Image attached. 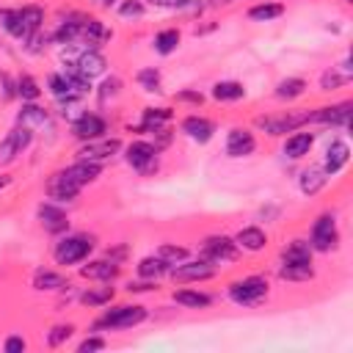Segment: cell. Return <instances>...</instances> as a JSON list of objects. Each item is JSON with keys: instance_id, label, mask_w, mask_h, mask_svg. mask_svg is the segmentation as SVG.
I'll return each instance as SVG.
<instances>
[{"instance_id": "obj_19", "label": "cell", "mask_w": 353, "mask_h": 353, "mask_svg": "<svg viewBox=\"0 0 353 353\" xmlns=\"http://www.w3.org/2000/svg\"><path fill=\"white\" fill-rule=\"evenodd\" d=\"M44 193L50 201H58V204H74L77 196H80V188L72 185L61 171H52L44 182Z\"/></svg>"}, {"instance_id": "obj_55", "label": "cell", "mask_w": 353, "mask_h": 353, "mask_svg": "<svg viewBox=\"0 0 353 353\" xmlns=\"http://www.w3.org/2000/svg\"><path fill=\"white\" fill-rule=\"evenodd\" d=\"M8 185H11V174H0V193H3Z\"/></svg>"}, {"instance_id": "obj_14", "label": "cell", "mask_w": 353, "mask_h": 353, "mask_svg": "<svg viewBox=\"0 0 353 353\" xmlns=\"http://www.w3.org/2000/svg\"><path fill=\"white\" fill-rule=\"evenodd\" d=\"M223 152H226V157H232V160H240V157L254 154V152H256V135H254V130H248V127H232V130L226 132Z\"/></svg>"}, {"instance_id": "obj_29", "label": "cell", "mask_w": 353, "mask_h": 353, "mask_svg": "<svg viewBox=\"0 0 353 353\" xmlns=\"http://www.w3.org/2000/svg\"><path fill=\"white\" fill-rule=\"evenodd\" d=\"M306 91H309V83H306L303 77L290 74V77H281V80L276 83L273 97H276L279 102H295V99H301Z\"/></svg>"}, {"instance_id": "obj_3", "label": "cell", "mask_w": 353, "mask_h": 353, "mask_svg": "<svg viewBox=\"0 0 353 353\" xmlns=\"http://www.w3.org/2000/svg\"><path fill=\"white\" fill-rule=\"evenodd\" d=\"M146 320H149V309L143 303H113L97 317L94 328L97 331H127Z\"/></svg>"}, {"instance_id": "obj_8", "label": "cell", "mask_w": 353, "mask_h": 353, "mask_svg": "<svg viewBox=\"0 0 353 353\" xmlns=\"http://www.w3.org/2000/svg\"><path fill=\"white\" fill-rule=\"evenodd\" d=\"M215 273H218V268L210 265L207 259H201V256L190 259V256H188L185 262L171 265L165 276H168L174 284H199V281H210V279H215Z\"/></svg>"}, {"instance_id": "obj_28", "label": "cell", "mask_w": 353, "mask_h": 353, "mask_svg": "<svg viewBox=\"0 0 353 353\" xmlns=\"http://www.w3.org/2000/svg\"><path fill=\"white\" fill-rule=\"evenodd\" d=\"M328 179H331V176L323 171V165H309V168L301 171V176H298V188H301L303 196L312 199V196H317V193L328 185Z\"/></svg>"}, {"instance_id": "obj_6", "label": "cell", "mask_w": 353, "mask_h": 353, "mask_svg": "<svg viewBox=\"0 0 353 353\" xmlns=\"http://www.w3.org/2000/svg\"><path fill=\"white\" fill-rule=\"evenodd\" d=\"M121 152H124V163H127L135 174H141V176H154V174L160 171V149H157L152 141L135 138V141H130Z\"/></svg>"}, {"instance_id": "obj_30", "label": "cell", "mask_w": 353, "mask_h": 353, "mask_svg": "<svg viewBox=\"0 0 353 353\" xmlns=\"http://www.w3.org/2000/svg\"><path fill=\"white\" fill-rule=\"evenodd\" d=\"M74 63H77V69L85 74V77H99V74H105V69H108V58L99 52V50H83L77 58H72Z\"/></svg>"}, {"instance_id": "obj_35", "label": "cell", "mask_w": 353, "mask_h": 353, "mask_svg": "<svg viewBox=\"0 0 353 353\" xmlns=\"http://www.w3.org/2000/svg\"><path fill=\"white\" fill-rule=\"evenodd\" d=\"M179 41H182V30L179 28H163V30L154 33L152 47H154L157 55H171V52H176Z\"/></svg>"}, {"instance_id": "obj_27", "label": "cell", "mask_w": 353, "mask_h": 353, "mask_svg": "<svg viewBox=\"0 0 353 353\" xmlns=\"http://www.w3.org/2000/svg\"><path fill=\"white\" fill-rule=\"evenodd\" d=\"M276 276H279L281 281L303 284V281H312V279L317 276V270H314V262H279Z\"/></svg>"}, {"instance_id": "obj_48", "label": "cell", "mask_w": 353, "mask_h": 353, "mask_svg": "<svg viewBox=\"0 0 353 353\" xmlns=\"http://www.w3.org/2000/svg\"><path fill=\"white\" fill-rule=\"evenodd\" d=\"M105 347H108V339L99 334H88L85 339L77 342V353H91V350H105Z\"/></svg>"}, {"instance_id": "obj_46", "label": "cell", "mask_w": 353, "mask_h": 353, "mask_svg": "<svg viewBox=\"0 0 353 353\" xmlns=\"http://www.w3.org/2000/svg\"><path fill=\"white\" fill-rule=\"evenodd\" d=\"M47 41H50V36L41 33V30H36V33H28L19 44H22L25 52H30V55H41V52L47 50Z\"/></svg>"}, {"instance_id": "obj_5", "label": "cell", "mask_w": 353, "mask_h": 353, "mask_svg": "<svg viewBox=\"0 0 353 353\" xmlns=\"http://www.w3.org/2000/svg\"><path fill=\"white\" fill-rule=\"evenodd\" d=\"M306 240H309V245H312V251H314V254H331V251H336V248H339V240H342L336 212L325 210V212L314 215V221H312V226H309V237H306Z\"/></svg>"}, {"instance_id": "obj_11", "label": "cell", "mask_w": 353, "mask_h": 353, "mask_svg": "<svg viewBox=\"0 0 353 353\" xmlns=\"http://www.w3.org/2000/svg\"><path fill=\"white\" fill-rule=\"evenodd\" d=\"M110 130V121L102 116V113H94V110H83L72 124H69V132L74 141L85 143V141H97L102 135H108Z\"/></svg>"}, {"instance_id": "obj_36", "label": "cell", "mask_w": 353, "mask_h": 353, "mask_svg": "<svg viewBox=\"0 0 353 353\" xmlns=\"http://www.w3.org/2000/svg\"><path fill=\"white\" fill-rule=\"evenodd\" d=\"M0 30L8 33L11 39L22 41L28 36L25 25H22V17H19V8H0Z\"/></svg>"}, {"instance_id": "obj_38", "label": "cell", "mask_w": 353, "mask_h": 353, "mask_svg": "<svg viewBox=\"0 0 353 353\" xmlns=\"http://www.w3.org/2000/svg\"><path fill=\"white\" fill-rule=\"evenodd\" d=\"M41 83L33 77V74H28V72H22L19 77H17V99H22V102H39L41 99Z\"/></svg>"}, {"instance_id": "obj_32", "label": "cell", "mask_w": 353, "mask_h": 353, "mask_svg": "<svg viewBox=\"0 0 353 353\" xmlns=\"http://www.w3.org/2000/svg\"><path fill=\"white\" fill-rule=\"evenodd\" d=\"M210 97L215 102H240V99H245V85L240 80H218V83H212Z\"/></svg>"}, {"instance_id": "obj_12", "label": "cell", "mask_w": 353, "mask_h": 353, "mask_svg": "<svg viewBox=\"0 0 353 353\" xmlns=\"http://www.w3.org/2000/svg\"><path fill=\"white\" fill-rule=\"evenodd\" d=\"M36 221H39V226L47 232V234H63V232H69V212L63 210V204H58V201H50V199H44V201H39V207H36Z\"/></svg>"}, {"instance_id": "obj_45", "label": "cell", "mask_w": 353, "mask_h": 353, "mask_svg": "<svg viewBox=\"0 0 353 353\" xmlns=\"http://www.w3.org/2000/svg\"><path fill=\"white\" fill-rule=\"evenodd\" d=\"M157 256H160L163 262H168V265H179V262H185V259L190 256V248H185V245H179V243H163V245L157 248Z\"/></svg>"}, {"instance_id": "obj_52", "label": "cell", "mask_w": 353, "mask_h": 353, "mask_svg": "<svg viewBox=\"0 0 353 353\" xmlns=\"http://www.w3.org/2000/svg\"><path fill=\"white\" fill-rule=\"evenodd\" d=\"M3 350L6 353H25L28 350V342H25L22 334H11V336L3 339Z\"/></svg>"}, {"instance_id": "obj_17", "label": "cell", "mask_w": 353, "mask_h": 353, "mask_svg": "<svg viewBox=\"0 0 353 353\" xmlns=\"http://www.w3.org/2000/svg\"><path fill=\"white\" fill-rule=\"evenodd\" d=\"M171 119H174V110L165 108V105H163V108H143L138 124H130L127 130H130V132H138V135H143V132H157V130L168 127Z\"/></svg>"}, {"instance_id": "obj_39", "label": "cell", "mask_w": 353, "mask_h": 353, "mask_svg": "<svg viewBox=\"0 0 353 353\" xmlns=\"http://www.w3.org/2000/svg\"><path fill=\"white\" fill-rule=\"evenodd\" d=\"M19 17H22V25H25L28 33L41 30V28H44V19H47L44 8L36 6V3H25V6H19Z\"/></svg>"}, {"instance_id": "obj_50", "label": "cell", "mask_w": 353, "mask_h": 353, "mask_svg": "<svg viewBox=\"0 0 353 353\" xmlns=\"http://www.w3.org/2000/svg\"><path fill=\"white\" fill-rule=\"evenodd\" d=\"M174 99L176 102H185V105H193V108H201L204 105V94L196 91V88H182V91L174 94Z\"/></svg>"}, {"instance_id": "obj_49", "label": "cell", "mask_w": 353, "mask_h": 353, "mask_svg": "<svg viewBox=\"0 0 353 353\" xmlns=\"http://www.w3.org/2000/svg\"><path fill=\"white\" fill-rule=\"evenodd\" d=\"M152 8H163V11H188L193 0H143Z\"/></svg>"}, {"instance_id": "obj_24", "label": "cell", "mask_w": 353, "mask_h": 353, "mask_svg": "<svg viewBox=\"0 0 353 353\" xmlns=\"http://www.w3.org/2000/svg\"><path fill=\"white\" fill-rule=\"evenodd\" d=\"M234 243H237V248L245 251V254H259V251L268 248L270 237H268V232H265L262 226H254V223H251V226H243V229L234 232Z\"/></svg>"}, {"instance_id": "obj_42", "label": "cell", "mask_w": 353, "mask_h": 353, "mask_svg": "<svg viewBox=\"0 0 353 353\" xmlns=\"http://www.w3.org/2000/svg\"><path fill=\"white\" fill-rule=\"evenodd\" d=\"M121 88H124V83H121V77H116V74H110V77H105V80H102V85L97 88V99H99V105H108V102H116V99H119V94H121Z\"/></svg>"}, {"instance_id": "obj_21", "label": "cell", "mask_w": 353, "mask_h": 353, "mask_svg": "<svg viewBox=\"0 0 353 353\" xmlns=\"http://www.w3.org/2000/svg\"><path fill=\"white\" fill-rule=\"evenodd\" d=\"M312 146H314V132H306V130L301 127V130L284 135L281 154H284L287 160H303V157H309Z\"/></svg>"}, {"instance_id": "obj_43", "label": "cell", "mask_w": 353, "mask_h": 353, "mask_svg": "<svg viewBox=\"0 0 353 353\" xmlns=\"http://www.w3.org/2000/svg\"><path fill=\"white\" fill-rule=\"evenodd\" d=\"M116 14H119V19H124V22H138V19L146 17V3H143V0H121V3L116 6Z\"/></svg>"}, {"instance_id": "obj_51", "label": "cell", "mask_w": 353, "mask_h": 353, "mask_svg": "<svg viewBox=\"0 0 353 353\" xmlns=\"http://www.w3.org/2000/svg\"><path fill=\"white\" fill-rule=\"evenodd\" d=\"M0 97L6 102L17 99V77H11L8 72H0Z\"/></svg>"}, {"instance_id": "obj_18", "label": "cell", "mask_w": 353, "mask_h": 353, "mask_svg": "<svg viewBox=\"0 0 353 353\" xmlns=\"http://www.w3.org/2000/svg\"><path fill=\"white\" fill-rule=\"evenodd\" d=\"M350 163V146L345 138H331L328 146H325V154H323V171L328 176H336L345 171V165Z\"/></svg>"}, {"instance_id": "obj_7", "label": "cell", "mask_w": 353, "mask_h": 353, "mask_svg": "<svg viewBox=\"0 0 353 353\" xmlns=\"http://www.w3.org/2000/svg\"><path fill=\"white\" fill-rule=\"evenodd\" d=\"M199 256L207 259L210 265L221 268V265H232L240 259V248L234 243V237L229 234H207L199 245Z\"/></svg>"}, {"instance_id": "obj_34", "label": "cell", "mask_w": 353, "mask_h": 353, "mask_svg": "<svg viewBox=\"0 0 353 353\" xmlns=\"http://www.w3.org/2000/svg\"><path fill=\"white\" fill-rule=\"evenodd\" d=\"M281 14H284V3H276V0L254 3V6L245 11V17H248L251 22H273V19H279Z\"/></svg>"}, {"instance_id": "obj_22", "label": "cell", "mask_w": 353, "mask_h": 353, "mask_svg": "<svg viewBox=\"0 0 353 353\" xmlns=\"http://www.w3.org/2000/svg\"><path fill=\"white\" fill-rule=\"evenodd\" d=\"M171 301L182 309H193V312H201V309H210L215 303V295L212 292H204L199 287H179L171 292Z\"/></svg>"}, {"instance_id": "obj_26", "label": "cell", "mask_w": 353, "mask_h": 353, "mask_svg": "<svg viewBox=\"0 0 353 353\" xmlns=\"http://www.w3.org/2000/svg\"><path fill=\"white\" fill-rule=\"evenodd\" d=\"M116 295V287H110V281H97V287H85L77 292V301L85 306V309H102L113 301Z\"/></svg>"}, {"instance_id": "obj_9", "label": "cell", "mask_w": 353, "mask_h": 353, "mask_svg": "<svg viewBox=\"0 0 353 353\" xmlns=\"http://www.w3.org/2000/svg\"><path fill=\"white\" fill-rule=\"evenodd\" d=\"M121 149H124L121 138H116V135H102V138H97V141H85V143H80V149L74 152V154H77L74 160H88V163H99V165H105V163L113 160Z\"/></svg>"}, {"instance_id": "obj_1", "label": "cell", "mask_w": 353, "mask_h": 353, "mask_svg": "<svg viewBox=\"0 0 353 353\" xmlns=\"http://www.w3.org/2000/svg\"><path fill=\"white\" fill-rule=\"evenodd\" d=\"M94 245H97V237L88 232H63L52 243V259L61 268H72V265L85 262Z\"/></svg>"}, {"instance_id": "obj_31", "label": "cell", "mask_w": 353, "mask_h": 353, "mask_svg": "<svg viewBox=\"0 0 353 353\" xmlns=\"http://www.w3.org/2000/svg\"><path fill=\"white\" fill-rule=\"evenodd\" d=\"M279 262H314V251L306 237H292L290 243H284Z\"/></svg>"}, {"instance_id": "obj_40", "label": "cell", "mask_w": 353, "mask_h": 353, "mask_svg": "<svg viewBox=\"0 0 353 353\" xmlns=\"http://www.w3.org/2000/svg\"><path fill=\"white\" fill-rule=\"evenodd\" d=\"M135 83L141 85V91H146V94H157L160 85H163V72H160L157 66H143V69L135 72Z\"/></svg>"}, {"instance_id": "obj_4", "label": "cell", "mask_w": 353, "mask_h": 353, "mask_svg": "<svg viewBox=\"0 0 353 353\" xmlns=\"http://www.w3.org/2000/svg\"><path fill=\"white\" fill-rule=\"evenodd\" d=\"M256 130L270 135V138H284L287 132H295L306 124H312V110L301 108V110H279V113H268V116H259L256 121Z\"/></svg>"}, {"instance_id": "obj_53", "label": "cell", "mask_w": 353, "mask_h": 353, "mask_svg": "<svg viewBox=\"0 0 353 353\" xmlns=\"http://www.w3.org/2000/svg\"><path fill=\"white\" fill-rule=\"evenodd\" d=\"M124 290L130 295H138V292H154L157 290V281H146V279H138V281H127Z\"/></svg>"}, {"instance_id": "obj_44", "label": "cell", "mask_w": 353, "mask_h": 353, "mask_svg": "<svg viewBox=\"0 0 353 353\" xmlns=\"http://www.w3.org/2000/svg\"><path fill=\"white\" fill-rule=\"evenodd\" d=\"M74 331H77L74 323H55V325L47 331V347H63V345L72 339Z\"/></svg>"}, {"instance_id": "obj_13", "label": "cell", "mask_w": 353, "mask_h": 353, "mask_svg": "<svg viewBox=\"0 0 353 353\" xmlns=\"http://www.w3.org/2000/svg\"><path fill=\"white\" fill-rule=\"evenodd\" d=\"M179 132H182L188 141L204 146V143H210V141L215 138L218 124H215L212 119L201 116V113H188V116H182V121H179Z\"/></svg>"}, {"instance_id": "obj_47", "label": "cell", "mask_w": 353, "mask_h": 353, "mask_svg": "<svg viewBox=\"0 0 353 353\" xmlns=\"http://www.w3.org/2000/svg\"><path fill=\"white\" fill-rule=\"evenodd\" d=\"M80 113H83V99H74V97H72V99H61V102H58V116H61L66 124H72Z\"/></svg>"}, {"instance_id": "obj_37", "label": "cell", "mask_w": 353, "mask_h": 353, "mask_svg": "<svg viewBox=\"0 0 353 353\" xmlns=\"http://www.w3.org/2000/svg\"><path fill=\"white\" fill-rule=\"evenodd\" d=\"M47 94H50L55 102L74 97V94H72V85H69V80H66V74H63L61 69H55V72L47 74ZM74 99H77V97H74Z\"/></svg>"}, {"instance_id": "obj_57", "label": "cell", "mask_w": 353, "mask_h": 353, "mask_svg": "<svg viewBox=\"0 0 353 353\" xmlns=\"http://www.w3.org/2000/svg\"><path fill=\"white\" fill-rule=\"evenodd\" d=\"M226 3H234V0H226Z\"/></svg>"}, {"instance_id": "obj_16", "label": "cell", "mask_w": 353, "mask_h": 353, "mask_svg": "<svg viewBox=\"0 0 353 353\" xmlns=\"http://www.w3.org/2000/svg\"><path fill=\"white\" fill-rule=\"evenodd\" d=\"M80 276L88 281H116L121 276V262L110 259V256H99V259H88L85 265H80Z\"/></svg>"}, {"instance_id": "obj_54", "label": "cell", "mask_w": 353, "mask_h": 353, "mask_svg": "<svg viewBox=\"0 0 353 353\" xmlns=\"http://www.w3.org/2000/svg\"><path fill=\"white\" fill-rule=\"evenodd\" d=\"M97 8H102V11H110V8H116L121 0H91Z\"/></svg>"}, {"instance_id": "obj_20", "label": "cell", "mask_w": 353, "mask_h": 353, "mask_svg": "<svg viewBox=\"0 0 353 353\" xmlns=\"http://www.w3.org/2000/svg\"><path fill=\"white\" fill-rule=\"evenodd\" d=\"M58 171H61L72 185H77L80 190L102 176V165H99V163H88V160H74V163H69V165H63V168H58Z\"/></svg>"}, {"instance_id": "obj_56", "label": "cell", "mask_w": 353, "mask_h": 353, "mask_svg": "<svg viewBox=\"0 0 353 353\" xmlns=\"http://www.w3.org/2000/svg\"><path fill=\"white\" fill-rule=\"evenodd\" d=\"M342 3H347V6H350V3H353V0H342Z\"/></svg>"}, {"instance_id": "obj_23", "label": "cell", "mask_w": 353, "mask_h": 353, "mask_svg": "<svg viewBox=\"0 0 353 353\" xmlns=\"http://www.w3.org/2000/svg\"><path fill=\"white\" fill-rule=\"evenodd\" d=\"M17 124L36 130H52V116L47 108H41L39 102H22L19 113H17Z\"/></svg>"}, {"instance_id": "obj_10", "label": "cell", "mask_w": 353, "mask_h": 353, "mask_svg": "<svg viewBox=\"0 0 353 353\" xmlns=\"http://www.w3.org/2000/svg\"><path fill=\"white\" fill-rule=\"evenodd\" d=\"M33 130L30 127H22V124H17V127H11L3 138H0V165H11L19 154H25L28 149H30V143H33Z\"/></svg>"}, {"instance_id": "obj_41", "label": "cell", "mask_w": 353, "mask_h": 353, "mask_svg": "<svg viewBox=\"0 0 353 353\" xmlns=\"http://www.w3.org/2000/svg\"><path fill=\"white\" fill-rule=\"evenodd\" d=\"M350 83V74H345L342 69H336V66H331V69H325L323 74H320V91H339V88H345Z\"/></svg>"}, {"instance_id": "obj_33", "label": "cell", "mask_w": 353, "mask_h": 353, "mask_svg": "<svg viewBox=\"0 0 353 353\" xmlns=\"http://www.w3.org/2000/svg\"><path fill=\"white\" fill-rule=\"evenodd\" d=\"M168 262H163L157 254H149V256H141L138 265H135V273L138 279H146V281H160L165 273H168Z\"/></svg>"}, {"instance_id": "obj_25", "label": "cell", "mask_w": 353, "mask_h": 353, "mask_svg": "<svg viewBox=\"0 0 353 353\" xmlns=\"http://www.w3.org/2000/svg\"><path fill=\"white\" fill-rule=\"evenodd\" d=\"M30 287L36 292H63L69 287V279L52 268H36L33 270V279H30Z\"/></svg>"}, {"instance_id": "obj_2", "label": "cell", "mask_w": 353, "mask_h": 353, "mask_svg": "<svg viewBox=\"0 0 353 353\" xmlns=\"http://www.w3.org/2000/svg\"><path fill=\"white\" fill-rule=\"evenodd\" d=\"M268 295H270V281L262 273H251V276H243V279H234L226 284V298L243 309L262 306L268 301Z\"/></svg>"}, {"instance_id": "obj_15", "label": "cell", "mask_w": 353, "mask_h": 353, "mask_svg": "<svg viewBox=\"0 0 353 353\" xmlns=\"http://www.w3.org/2000/svg\"><path fill=\"white\" fill-rule=\"evenodd\" d=\"M350 113H353V102H334V105H323L312 110V124H323V127H347L350 124Z\"/></svg>"}]
</instances>
